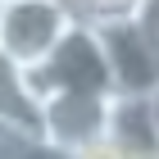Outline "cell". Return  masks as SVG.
I'll use <instances>...</instances> for the list:
<instances>
[{"label": "cell", "instance_id": "cell-12", "mask_svg": "<svg viewBox=\"0 0 159 159\" xmlns=\"http://www.w3.org/2000/svg\"><path fill=\"white\" fill-rule=\"evenodd\" d=\"M155 114H159V91H155Z\"/></svg>", "mask_w": 159, "mask_h": 159}, {"label": "cell", "instance_id": "cell-10", "mask_svg": "<svg viewBox=\"0 0 159 159\" xmlns=\"http://www.w3.org/2000/svg\"><path fill=\"white\" fill-rule=\"evenodd\" d=\"M73 159H132V155H127V150H118V146H114V141H109V136H105V141H96V146H86V150H77Z\"/></svg>", "mask_w": 159, "mask_h": 159}, {"label": "cell", "instance_id": "cell-4", "mask_svg": "<svg viewBox=\"0 0 159 159\" xmlns=\"http://www.w3.org/2000/svg\"><path fill=\"white\" fill-rule=\"evenodd\" d=\"M96 32H100L105 55H109L114 86L127 96H155L159 91V50L141 32L136 14H105V18H96Z\"/></svg>", "mask_w": 159, "mask_h": 159}, {"label": "cell", "instance_id": "cell-6", "mask_svg": "<svg viewBox=\"0 0 159 159\" xmlns=\"http://www.w3.org/2000/svg\"><path fill=\"white\" fill-rule=\"evenodd\" d=\"M0 123L9 132H23V136H41V96L32 91L23 68L14 64H0ZM46 141V136H41Z\"/></svg>", "mask_w": 159, "mask_h": 159}, {"label": "cell", "instance_id": "cell-1", "mask_svg": "<svg viewBox=\"0 0 159 159\" xmlns=\"http://www.w3.org/2000/svg\"><path fill=\"white\" fill-rule=\"evenodd\" d=\"M23 73H27V82H32V91L41 100L55 96V91H109V96L118 91L96 23H73L68 37L50 50L37 68H23Z\"/></svg>", "mask_w": 159, "mask_h": 159}, {"label": "cell", "instance_id": "cell-9", "mask_svg": "<svg viewBox=\"0 0 159 159\" xmlns=\"http://www.w3.org/2000/svg\"><path fill=\"white\" fill-rule=\"evenodd\" d=\"M136 23H141V32H146V37L155 41V50H159V0H141V5H136Z\"/></svg>", "mask_w": 159, "mask_h": 159}, {"label": "cell", "instance_id": "cell-5", "mask_svg": "<svg viewBox=\"0 0 159 159\" xmlns=\"http://www.w3.org/2000/svg\"><path fill=\"white\" fill-rule=\"evenodd\" d=\"M109 141H114L118 150H127L132 159H155V155H159V114H155V96H127V91H114Z\"/></svg>", "mask_w": 159, "mask_h": 159}, {"label": "cell", "instance_id": "cell-11", "mask_svg": "<svg viewBox=\"0 0 159 159\" xmlns=\"http://www.w3.org/2000/svg\"><path fill=\"white\" fill-rule=\"evenodd\" d=\"M141 0H105V14H136Z\"/></svg>", "mask_w": 159, "mask_h": 159}, {"label": "cell", "instance_id": "cell-7", "mask_svg": "<svg viewBox=\"0 0 159 159\" xmlns=\"http://www.w3.org/2000/svg\"><path fill=\"white\" fill-rule=\"evenodd\" d=\"M5 159H73V155L50 146V141H41V136H23V132L5 127Z\"/></svg>", "mask_w": 159, "mask_h": 159}, {"label": "cell", "instance_id": "cell-2", "mask_svg": "<svg viewBox=\"0 0 159 159\" xmlns=\"http://www.w3.org/2000/svg\"><path fill=\"white\" fill-rule=\"evenodd\" d=\"M73 27L59 0H0V59L14 68H37Z\"/></svg>", "mask_w": 159, "mask_h": 159}, {"label": "cell", "instance_id": "cell-8", "mask_svg": "<svg viewBox=\"0 0 159 159\" xmlns=\"http://www.w3.org/2000/svg\"><path fill=\"white\" fill-rule=\"evenodd\" d=\"M59 5L73 14V23H96V18H105V0H59Z\"/></svg>", "mask_w": 159, "mask_h": 159}, {"label": "cell", "instance_id": "cell-13", "mask_svg": "<svg viewBox=\"0 0 159 159\" xmlns=\"http://www.w3.org/2000/svg\"><path fill=\"white\" fill-rule=\"evenodd\" d=\"M155 159H159V155H155Z\"/></svg>", "mask_w": 159, "mask_h": 159}, {"label": "cell", "instance_id": "cell-3", "mask_svg": "<svg viewBox=\"0 0 159 159\" xmlns=\"http://www.w3.org/2000/svg\"><path fill=\"white\" fill-rule=\"evenodd\" d=\"M109 114H114L109 91H55L41 100V136L77 155L109 136Z\"/></svg>", "mask_w": 159, "mask_h": 159}]
</instances>
